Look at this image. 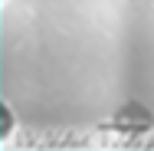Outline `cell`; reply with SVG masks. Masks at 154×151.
<instances>
[{"label":"cell","instance_id":"2","mask_svg":"<svg viewBox=\"0 0 154 151\" xmlns=\"http://www.w3.org/2000/svg\"><path fill=\"white\" fill-rule=\"evenodd\" d=\"M10 128H13V112L0 105V135H10Z\"/></svg>","mask_w":154,"mask_h":151},{"label":"cell","instance_id":"1","mask_svg":"<svg viewBox=\"0 0 154 151\" xmlns=\"http://www.w3.org/2000/svg\"><path fill=\"white\" fill-rule=\"evenodd\" d=\"M112 128L122 131V135H144V131L154 128V115L141 102H125L115 112V118H112Z\"/></svg>","mask_w":154,"mask_h":151}]
</instances>
